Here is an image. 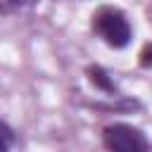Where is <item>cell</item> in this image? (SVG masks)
<instances>
[{
	"instance_id": "5b68a950",
	"label": "cell",
	"mask_w": 152,
	"mask_h": 152,
	"mask_svg": "<svg viewBox=\"0 0 152 152\" xmlns=\"http://www.w3.org/2000/svg\"><path fill=\"white\" fill-rule=\"evenodd\" d=\"M138 66L140 69H152V43L142 45V50L138 52Z\"/></svg>"
},
{
	"instance_id": "8992f818",
	"label": "cell",
	"mask_w": 152,
	"mask_h": 152,
	"mask_svg": "<svg viewBox=\"0 0 152 152\" xmlns=\"http://www.w3.org/2000/svg\"><path fill=\"white\" fill-rule=\"evenodd\" d=\"M38 0H2V7H5V12H10V10H21V7H31V5H36Z\"/></svg>"
},
{
	"instance_id": "3957f363",
	"label": "cell",
	"mask_w": 152,
	"mask_h": 152,
	"mask_svg": "<svg viewBox=\"0 0 152 152\" xmlns=\"http://www.w3.org/2000/svg\"><path fill=\"white\" fill-rule=\"evenodd\" d=\"M86 78H88V83H90L95 90L104 93L107 97H112V100L124 97V95H121L119 83L114 81V76H112L102 64H88V66H86Z\"/></svg>"
},
{
	"instance_id": "277c9868",
	"label": "cell",
	"mask_w": 152,
	"mask_h": 152,
	"mask_svg": "<svg viewBox=\"0 0 152 152\" xmlns=\"http://www.w3.org/2000/svg\"><path fill=\"white\" fill-rule=\"evenodd\" d=\"M0 140H2V147H0V152H12L17 135H14V128L10 126V121H5V119L0 121Z\"/></svg>"
},
{
	"instance_id": "7a4b0ae2",
	"label": "cell",
	"mask_w": 152,
	"mask_h": 152,
	"mask_svg": "<svg viewBox=\"0 0 152 152\" xmlns=\"http://www.w3.org/2000/svg\"><path fill=\"white\" fill-rule=\"evenodd\" d=\"M100 140L104 152H152V142L147 133L126 121H114L102 126Z\"/></svg>"
},
{
	"instance_id": "6da1fadb",
	"label": "cell",
	"mask_w": 152,
	"mask_h": 152,
	"mask_svg": "<svg viewBox=\"0 0 152 152\" xmlns=\"http://www.w3.org/2000/svg\"><path fill=\"white\" fill-rule=\"evenodd\" d=\"M90 31L112 50H124L133 40L131 19L116 5H100L90 14Z\"/></svg>"
}]
</instances>
